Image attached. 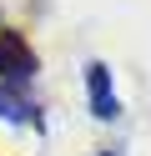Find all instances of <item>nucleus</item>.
<instances>
[{"label":"nucleus","mask_w":151,"mask_h":156,"mask_svg":"<svg viewBox=\"0 0 151 156\" xmlns=\"http://www.w3.org/2000/svg\"><path fill=\"white\" fill-rule=\"evenodd\" d=\"M86 91H91V111H96V121H116V116H121V101H116V91H111V71H106L101 61L86 66Z\"/></svg>","instance_id":"1"},{"label":"nucleus","mask_w":151,"mask_h":156,"mask_svg":"<svg viewBox=\"0 0 151 156\" xmlns=\"http://www.w3.org/2000/svg\"><path fill=\"white\" fill-rule=\"evenodd\" d=\"M0 116H5V121H30V126H40L35 106L20 96V86H15V81H10V86H0Z\"/></svg>","instance_id":"2"},{"label":"nucleus","mask_w":151,"mask_h":156,"mask_svg":"<svg viewBox=\"0 0 151 156\" xmlns=\"http://www.w3.org/2000/svg\"><path fill=\"white\" fill-rule=\"evenodd\" d=\"M106 156H116V151H106Z\"/></svg>","instance_id":"3"}]
</instances>
